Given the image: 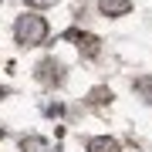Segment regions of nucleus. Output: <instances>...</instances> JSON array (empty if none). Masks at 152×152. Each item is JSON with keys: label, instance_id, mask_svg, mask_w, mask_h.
Masks as SVG:
<instances>
[{"label": "nucleus", "instance_id": "f257e3e1", "mask_svg": "<svg viewBox=\"0 0 152 152\" xmlns=\"http://www.w3.org/2000/svg\"><path fill=\"white\" fill-rule=\"evenodd\" d=\"M14 37H17V44H24V48H34V44H41L44 37H48V20H44V17H37V14L17 17Z\"/></svg>", "mask_w": 152, "mask_h": 152}, {"label": "nucleus", "instance_id": "f03ea898", "mask_svg": "<svg viewBox=\"0 0 152 152\" xmlns=\"http://www.w3.org/2000/svg\"><path fill=\"white\" fill-rule=\"evenodd\" d=\"M37 81L48 85V88L51 85H61V81H64V68H61L54 58H44L41 64H37Z\"/></svg>", "mask_w": 152, "mask_h": 152}, {"label": "nucleus", "instance_id": "7ed1b4c3", "mask_svg": "<svg viewBox=\"0 0 152 152\" xmlns=\"http://www.w3.org/2000/svg\"><path fill=\"white\" fill-rule=\"evenodd\" d=\"M71 41L78 44V51H81L85 58H98V51H102V41H98L95 34H81L78 31V34H71Z\"/></svg>", "mask_w": 152, "mask_h": 152}, {"label": "nucleus", "instance_id": "20e7f679", "mask_svg": "<svg viewBox=\"0 0 152 152\" xmlns=\"http://www.w3.org/2000/svg\"><path fill=\"white\" fill-rule=\"evenodd\" d=\"M98 10L105 17H125L132 10V0H98Z\"/></svg>", "mask_w": 152, "mask_h": 152}, {"label": "nucleus", "instance_id": "39448f33", "mask_svg": "<svg viewBox=\"0 0 152 152\" xmlns=\"http://www.w3.org/2000/svg\"><path fill=\"white\" fill-rule=\"evenodd\" d=\"M88 152H122V145H118V139H112V135H95L88 142Z\"/></svg>", "mask_w": 152, "mask_h": 152}, {"label": "nucleus", "instance_id": "423d86ee", "mask_svg": "<svg viewBox=\"0 0 152 152\" xmlns=\"http://www.w3.org/2000/svg\"><path fill=\"white\" fill-rule=\"evenodd\" d=\"M105 102H112V91H108L105 85H98V88L88 91V105H105Z\"/></svg>", "mask_w": 152, "mask_h": 152}, {"label": "nucleus", "instance_id": "0eeeda50", "mask_svg": "<svg viewBox=\"0 0 152 152\" xmlns=\"http://www.w3.org/2000/svg\"><path fill=\"white\" fill-rule=\"evenodd\" d=\"M132 88H135V91L145 98V102H152V78L149 75H142V78H135V81H132Z\"/></svg>", "mask_w": 152, "mask_h": 152}, {"label": "nucleus", "instance_id": "6e6552de", "mask_svg": "<svg viewBox=\"0 0 152 152\" xmlns=\"http://www.w3.org/2000/svg\"><path fill=\"white\" fill-rule=\"evenodd\" d=\"M24 4H27V7H51L54 0H24Z\"/></svg>", "mask_w": 152, "mask_h": 152}]
</instances>
